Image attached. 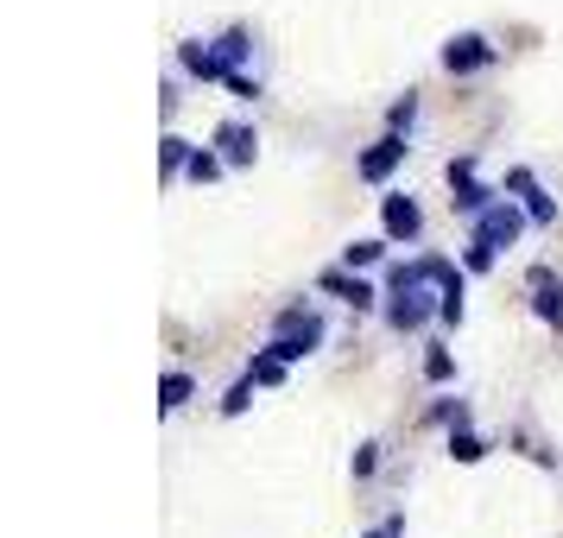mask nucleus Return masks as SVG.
Returning a JSON list of instances; mask_svg holds the SVG:
<instances>
[{
    "mask_svg": "<svg viewBox=\"0 0 563 538\" xmlns=\"http://www.w3.org/2000/svg\"><path fill=\"white\" fill-rule=\"evenodd\" d=\"M437 305H443V285L424 279L418 260H399V266L386 273V323L399 336H418L437 317Z\"/></svg>",
    "mask_w": 563,
    "mask_h": 538,
    "instance_id": "1",
    "label": "nucleus"
},
{
    "mask_svg": "<svg viewBox=\"0 0 563 538\" xmlns=\"http://www.w3.org/2000/svg\"><path fill=\"white\" fill-rule=\"evenodd\" d=\"M323 317H317V305H285L279 317H273V336H266V349L279 361H310L317 349H323Z\"/></svg>",
    "mask_w": 563,
    "mask_h": 538,
    "instance_id": "2",
    "label": "nucleus"
},
{
    "mask_svg": "<svg viewBox=\"0 0 563 538\" xmlns=\"http://www.w3.org/2000/svg\"><path fill=\"white\" fill-rule=\"evenodd\" d=\"M526 222H532V216H526V204H512V197H494V204L475 216V241H487V248L500 254V248H512V241L526 234Z\"/></svg>",
    "mask_w": 563,
    "mask_h": 538,
    "instance_id": "3",
    "label": "nucleus"
},
{
    "mask_svg": "<svg viewBox=\"0 0 563 538\" xmlns=\"http://www.w3.org/2000/svg\"><path fill=\"white\" fill-rule=\"evenodd\" d=\"M487 64H500V45H487L482 32H462V39L443 45V70H450V77H475Z\"/></svg>",
    "mask_w": 563,
    "mask_h": 538,
    "instance_id": "4",
    "label": "nucleus"
},
{
    "mask_svg": "<svg viewBox=\"0 0 563 538\" xmlns=\"http://www.w3.org/2000/svg\"><path fill=\"white\" fill-rule=\"evenodd\" d=\"M406 153H411L406 133H386V140H374V146L355 158V178H361V184H386L399 165H406Z\"/></svg>",
    "mask_w": 563,
    "mask_h": 538,
    "instance_id": "5",
    "label": "nucleus"
},
{
    "mask_svg": "<svg viewBox=\"0 0 563 538\" xmlns=\"http://www.w3.org/2000/svg\"><path fill=\"white\" fill-rule=\"evenodd\" d=\"M178 70L197 83H222L229 77V57H222V45L216 39H184L178 45Z\"/></svg>",
    "mask_w": 563,
    "mask_h": 538,
    "instance_id": "6",
    "label": "nucleus"
},
{
    "mask_svg": "<svg viewBox=\"0 0 563 538\" xmlns=\"http://www.w3.org/2000/svg\"><path fill=\"white\" fill-rule=\"evenodd\" d=\"M450 190H456L450 204H456L462 216H468V222H475V216H482V209L494 204V197H500V190H487V184L475 178V158H450Z\"/></svg>",
    "mask_w": 563,
    "mask_h": 538,
    "instance_id": "7",
    "label": "nucleus"
},
{
    "mask_svg": "<svg viewBox=\"0 0 563 538\" xmlns=\"http://www.w3.org/2000/svg\"><path fill=\"white\" fill-rule=\"evenodd\" d=\"M317 292H330V298H342L349 310H374L380 305V292L361 279L355 266H330V273H317Z\"/></svg>",
    "mask_w": 563,
    "mask_h": 538,
    "instance_id": "8",
    "label": "nucleus"
},
{
    "mask_svg": "<svg viewBox=\"0 0 563 538\" xmlns=\"http://www.w3.org/2000/svg\"><path fill=\"white\" fill-rule=\"evenodd\" d=\"M380 222H386V241H418L424 234V209H418V197H406V190H393L380 204Z\"/></svg>",
    "mask_w": 563,
    "mask_h": 538,
    "instance_id": "9",
    "label": "nucleus"
},
{
    "mask_svg": "<svg viewBox=\"0 0 563 538\" xmlns=\"http://www.w3.org/2000/svg\"><path fill=\"white\" fill-rule=\"evenodd\" d=\"M507 190L526 204V216H532L538 229H551V222H558V197H544V184H538L526 165H512V172H507Z\"/></svg>",
    "mask_w": 563,
    "mask_h": 538,
    "instance_id": "10",
    "label": "nucleus"
},
{
    "mask_svg": "<svg viewBox=\"0 0 563 538\" xmlns=\"http://www.w3.org/2000/svg\"><path fill=\"white\" fill-rule=\"evenodd\" d=\"M216 146H222V158H229V165H254V158H260V128L234 114V121H222V128H216Z\"/></svg>",
    "mask_w": 563,
    "mask_h": 538,
    "instance_id": "11",
    "label": "nucleus"
},
{
    "mask_svg": "<svg viewBox=\"0 0 563 538\" xmlns=\"http://www.w3.org/2000/svg\"><path fill=\"white\" fill-rule=\"evenodd\" d=\"M532 317L563 330V279H551V266H532Z\"/></svg>",
    "mask_w": 563,
    "mask_h": 538,
    "instance_id": "12",
    "label": "nucleus"
},
{
    "mask_svg": "<svg viewBox=\"0 0 563 538\" xmlns=\"http://www.w3.org/2000/svg\"><path fill=\"white\" fill-rule=\"evenodd\" d=\"M190 153H197V146H190V140H178V133H165V140H158V172H165V184H172V178H184V165H190Z\"/></svg>",
    "mask_w": 563,
    "mask_h": 538,
    "instance_id": "13",
    "label": "nucleus"
},
{
    "mask_svg": "<svg viewBox=\"0 0 563 538\" xmlns=\"http://www.w3.org/2000/svg\"><path fill=\"white\" fill-rule=\"evenodd\" d=\"M190 393H197V381H190V374H178V367H172V374L158 381V411H178V406H190Z\"/></svg>",
    "mask_w": 563,
    "mask_h": 538,
    "instance_id": "14",
    "label": "nucleus"
},
{
    "mask_svg": "<svg viewBox=\"0 0 563 538\" xmlns=\"http://www.w3.org/2000/svg\"><path fill=\"white\" fill-rule=\"evenodd\" d=\"M222 172H229V158L209 153V146H197V153H190V165H184V178H190V184H216Z\"/></svg>",
    "mask_w": 563,
    "mask_h": 538,
    "instance_id": "15",
    "label": "nucleus"
},
{
    "mask_svg": "<svg viewBox=\"0 0 563 538\" xmlns=\"http://www.w3.org/2000/svg\"><path fill=\"white\" fill-rule=\"evenodd\" d=\"M216 45H222V57H229V70H241V64H247V52H254V32H247V26H229Z\"/></svg>",
    "mask_w": 563,
    "mask_h": 538,
    "instance_id": "16",
    "label": "nucleus"
},
{
    "mask_svg": "<svg viewBox=\"0 0 563 538\" xmlns=\"http://www.w3.org/2000/svg\"><path fill=\"white\" fill-rule=\"evenodd\" d=\"M380 254H386V241H349V248H342V266L367 273V266H380Z\"/></svg>",
    "mask_w": 563,
    "mask_h": 538,
    "instance_id": "17",
    "label": "nucleus"
},
{
    "mask_svg": "<svg viewBox=\"0 0 563 538\" xmlns=\"http://www.w3.org/2000/svg\"><path fill=\"white\" fill-rule=\"evenodd\" d=\"M285 367H291V361H279L273 349H260V355L247 361V374H254L260 386H279V381H285Z\"/></svg>",
    "mask_w": 563,
    "mask_h": 538,
    "instance_id": "18",
    "label": "nucleus"
},
{
    "mask_svg": "<svg viewBox=\"0 0 563 538\" xmlns=\"http://www.w3.org/2000/svg\"><path fill=\"white\" fill-rule=\"evenodd\" d=\"M450 457H456V462H482V457H487V443L468 431V425H456V431H450Z\"/></svg>",
    "mask_w": 563,
    "mask_h": 538,
    "instance_id": "19",
    "label": "nucleus"
},
{
    "mask_svg": "<svg viewBox=\"0 0 563 538\" xmlns=\"http://www.w3.org/2000/svg\"><path fill=\"white\" fill-rule=\"evenodd\" d=\"M254 393H260V381H254V374H241V381L229 386V399H222V411H229V418H241V411L254 406Z\"/></svg>",
    "mask_w": 563,
    "mask_h": 538,
    "instance_id": "20",
    "label": "nucleus"
},
{
    "mask_svg": "<svg viewBox=\"0 0 563 538\" xmlns=\"http://www.w3.org/2000/svg\"><path fill=\"white\" fill-rule=\"evenodd\" d=\"M424 381H431V386L456 381V355H450V349H431V355H424Z\"/></svg>",
    "mask_w": 563,
    "mask_h": 538,
    "instance_id": "21",
    "label": "nucleus"
},
{
    "mask_svg": "<svg viewBox=\"0 0 563 538\" xmlns=\"http://www.w3.org/2000/svg\"><path fill=\"white\" fill-rule=\"evenodd\" d=\"M494 248H487V241H475V234H468V248H462V266H468V273H494Z\"/></svg>",
    "mask_w": 563,
    "mask_h": 538,
    "instance_id": "22",
    "label": "nucleus"
},
{
    "mask_svg": "<svg viewBox=\"0 0 563 538\" xmlns=\"http://www.w3.org/2000/svg\"><path fill=\"white\" fill-rule=\"evenodd\" d=\"M222 83H229V96H234V102H254V96H260V77H247V70H229Z\"/></svg>",
    "mask_w": 563,
    "mask_h": 538,
    "instance_id": "23",
    "label": "nucleus"
},
{
    "mask_svg": "<svg viewBox=\"0 0 563 538\" xmlns=\"http://www.w3.org/2000/svg\"><path fill=\"white\" fill-rule=\"evenodd\" d=\"M386 121H393V133H411V121H418V96H399Z\"/></svg>",
    "mask_w": 563,
    "mask_h": 538,
    "instance_id": "24",
    "label": "nucleus"
},
{
    "mask_svg": "<svg viewBox=\"0 0 563 538\" xmlns=\"http://www.w3.org/2000/svg\"><path fill=\"white\" fill-rule=\"evenodd\" d=\"M374 469H380V443H361L355 450V482H367Z\"/></svg>",
    "mask_w": 563,
    "mask_h": 538,
    "instance_id": "25",
    "label": "nucleus"
},
{
    "mask_svg": "<svg viewBox=\"0 0 563 538\" xmlns=\"http://www.w3.org/2000/svg\"><path fill=\"white\" fill-rule=\"evenodd\" d=\"M361 538H406V513H393V519H380L374 532H361Z\"/></svg>",
    "mask_w": 563,
    "mask_h": 538,
    "instance_id": "26",
    "label": "nucleus"
}]
</instances>
